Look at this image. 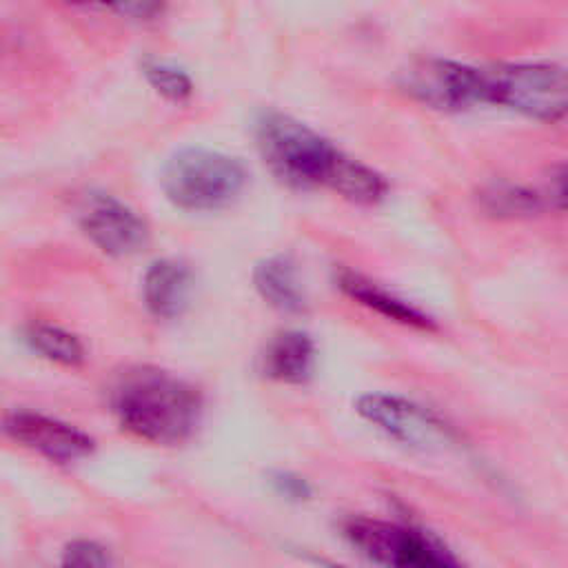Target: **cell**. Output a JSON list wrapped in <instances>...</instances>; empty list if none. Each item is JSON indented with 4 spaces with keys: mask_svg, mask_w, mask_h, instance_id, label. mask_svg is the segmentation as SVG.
<instances>
[{
    "mask_svg": "<svg viewBox=\"0 0 568 568\" xmlns=\"http://www.w3.org/2000/svg\"><path fill=\"white\" fill-rule=\"evenodd\" d=\"M255 144L271 173L291 186H326L357 204H377L388 193L382 173L293 115L266 111L255 124Z\"/></svg>",
    "mask_w": 568,
    "mask_h": 568,
    "instance_id": "1",
    "label": "cell"
},
{
    "mask_svg": "<svg viewBox=\"0 0 568 568\" xmlns=\"http://www.w3.org/2000/svg\"><path fill=\"white\" fill-rule=\"evenodd\" d=\"M111 408L124 430L151 444L186 442L202 417V395L162 368L126 371L111 390Z\"/></svg>",
    "mask_w": 568,
    "mask_h": 568,
    "instance_id": "2",
    "label": "cell"
},
{
    "mask_svg": "<svg viewBox=\"0 0 568 568\" xmlns=\"http://www.w3.org/2000/svg\"><path fill=\"white\" fill-rule=\"evenodd\" d=\"M342 535L382 568H466L439 535L410 521L353 515L342 521Z\"/></svg>",
    "mask_w": 568,
    "mask_h": 568,
    "instance_id": "3",
    "label": "cell"
},
{
    "mask_svg": "<svg viewBox=\"0 0 568 568\" xmlns=\"http://www.w3.org/2000/svg\"><path fill=\"white\" fill-rule=\"evenodd\" d=\"M248 182L244 164L222 151H178L162 171L164 195L184 211H217L240 197Z\"/></svg>",
    "mask_w": 568,
    "mask_h": 568,
    "instance_id": "4",
    "label": "cell"
},
{
    "mask_svg": "<svg viewBox=\"0 0 568 568\" xmlns=\"http://www.w3.org/2000/svg\"><path fill=\"white\" fill-rule=\"evenodd\" d=\"M486 104L557 122L566 113V71L555 62H508L481 69Z\"/></svg>",
    "mask_w": 568,
    "mask_h": 568,
    "instance_id": "5",
    "label": "cell"
},
{
    "mask_svg": "<svg viewBox=\"0 0 568 568\" xmlns=\"http://www.w3.org/2000/svg\"><path fill=\"white\" fill-rule=\"evenodd\" d=\"M357 413L386 437L415 450H439L453 444V428L426 406L393 393H366Z\"/></svg>",
    "mask_w": 568,
    "mask_h": 568,
    "instance_id": "6",
    "label": "cell"
},
{
    "mask_svg": "<svg viewBox=\"0 0 568 568\" xmlns=\"http://www.w3.org/2000/svg\"><path fill=\"white\" fill-rule=\"evenodd\" d=\"M402 89L439 111H464L486 104L484 71L446 58H422L402 71Z\"/></svg>",
    "mask_w": 568,
    "mask_h": 568,
    "instance_id": "7",
    "label": "cell"
},
{
    "mask_svg": "<svg viewBox=\"0 0 568 568\" xmlns=\"http://www.w3.org/2000/svg\"><path fill=\"white\" fill-rule=\"evenodd\" d=\"M2 428L13 442L58 464L84 459L95 448L93 437L78 426L38 410H13L4 417Z\"/></svg>",
    "mask_w": 568,
    "mask_h": 568,
    "instance_id": "8",
    "label": "cell"
},
{
    "mask_svg": "<svg viewBox=\"0 0 568 568\" xmlns=\"http://www.w3.org/2000/svg\"><path fill=\"white\" fill-rule=\"evenodd\" d=\"M84 235L106 255L129 257L149 242L146 222L113 195H93L80 211Z\"/></svg>",
    "mask_w": 568,
    "mask_h": 568,
    "instance_id": "9",
    "label": "cell"
},
{
    "mask_svg": "<svg viewBox=\"0 0 568 568\" xmlns=\"http://www.w3.org/2000/svg\"><path fill=\"white\" fill-rule=\"evenodd\" d=\"M191 286V268L184 262L173 257L155 260L142 280L144 306L160 320H173L189 306Z\"/></svg>",
    "mask_w": 568,
    "mask_h": 568,
    "instance_id": "10",
    "label": "cell"
},
{
    "mask_svg": "<svg viewBox=\"0 0 568 568\" xmlns=\"http://www.w3.org/2000/svg\"><path fill=\"white\" fill-rule=\"evenodd\" d=\"M315 362L317 348L308 333L282 331L266 344L262 355V371L275 382L300 386L313 377Z\"/></svg>",
    "mask_w": 568,
    "mask_h": 568,
    "instance_id": "11",
    "label": "cell"
},
{
    "mask_svg": "<svg viewBox=\"0 0 568 568\" xmlns=\"http://www.w3.org/2000/svg\"><path fill=\"white\" fill-rule=\"evenodd\" d=\"M337 286L342 288L344 295H348L357 304L384 315L386 320H393L397 324L413 326V328H419V331L435 328V322H433L430 315H426L417 306L399 300L397 295L388 293L386 288L377 286L373 280H368V277H364L355 271H339Z\"/></svg>",
    "mask_w": 568,
    "mask_h": 568,
    "instance_id": "12",
    "label": "cell"
},
{
    "mask_svg": "<svg viewBox=\"0 0 568 568\" xmlns=\"http://www.w3.org/2000/svg\"><path fill=\"white\" fill-rule=\"evenodd\" d=\"M253 284L257 293L277 311L302 313L306 306L297 268L286 255H271L262 260L253 271Z\"/></svg>",
    "mask_w": 568,
    "mask_h": 568,
    "instance_id": "13",
    "label": "cell"
},
{
    "mask_svg": "<svg viewBox=\"0 0 568 568\" xmlns=\"http://www.w3.org/2000/svg\"><path fill=\"white\" fill-rule=\"evenodd\" d=\"M24 342L40 357L62 364V366H80L87 357L84 344L71 331L55 324H29L24 328Z\"/></svg>",
    "mask_w": 568,
    "mask_h": 568,
    "instance_id": "14",
    "label": "cell"
},
{
    "mask_svg": "<svg viewBox=\"0 0 568 568\" xmlns=\"http://www.w3.org/2000/svg\"><path fill=\"white\" fill-rule=\"evenodd\" d=\"M481 206L499 217H519L532 215L544 209V195L521 184L513 182H493L479 195Z\"/></svg>",
    "mask_w": 568,
    "mask_h": 568,
    "instance_id": "15",
    "label": "cell"
},
{
    "mask_svg": "<svg viewBox=\"0 0 568 568\" xmlns=\"http://www.w3.org/2000/svg\"><path fill=\"white\" fill-rule=\"evenodd\" d=\"M142 69H144V75H146L149 84H151L160 95H164L166 100L182 102V100H186V98L193 93V82H191V78H189L182 69H178V67H173V64H169V62L146 60Z\"/></svg>",
    "mask_w": 568,
    "mask_h": 568,
    "instance_id": "16",
    "label": "cell"
},
{
    "mask_svg": "<svg viewBox=\"0 0 568 568\" xmlns=\"http://www.w3.org/2000/svg\"><path fill=\"white\" fill-rule=\"evenodd\" d=\"M58 568H115V564L109 548L95 539L80 537L64 546Z\"/></svg>",
    "mask_w": 568,
    "mask_h": 568,
    "instance_id": "17",
    "label": "cell"
},
{
    "mask_svg": "<svg viewBox=\"0 0 568 568\" xmlns=\"http://www.w3.org/2000/svg\"><path fill=\"white\" fill-rule=\"evenodd\" d=\"M273 481V488L284 495L286 499H293V501H302V499H308L311 497V486L304 477L295 475V473H288V470H277L273 473L271 477Z\"/></svg>",
    "mask_w": 568,
    "mask_h": 568,
    "instance_id": "18",
    "label": "cell"
},
{
    "mask_svg": "<svg viewBox=\"0 0 568 568\" xmlns=\"http://www.w3.org/2000/svg\"><path fill=\"white\" fill-rule=\"evenodd\" d=\"M115 9L122 11V13H135L133 18H151L153 13L162 11L160 4H120Z\"/></svg>",
    "mask_w": 568,
    "mask_h": 568,
    "instance_id": "19",
    "label": "cell"
}]
</instances>
